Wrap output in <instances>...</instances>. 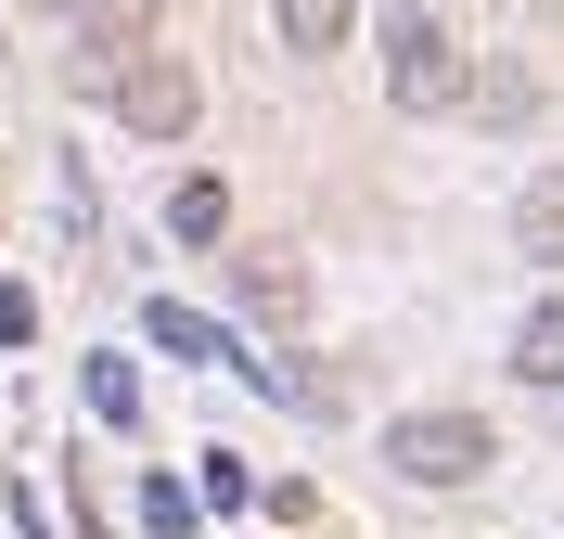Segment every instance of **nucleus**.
Instances as JSON below:
<instances>
[{
    "instance_id": "1",
    "label": "nucleus",
    "mask_w": 564,
    "mask_h": 539,
    "mask_svg": "<svg viewBox=\"0 0 564 539\" xmlns=\"http://www.w3.org/2000/svg\"><path fill=\"white\" fill-rule=\"evenodd\" d=\"M65 26H77V52H65V90H90L104 104L116 77L154 52V0H65Z\"/></svg>"
},
{
    "instance_id": "2",
    "label": "nucleus",
    "mask_w": 564,
    "mask_h": 539,
    "mask_svg": "<svg viewBox=\"0 0 564 539\" xmlns=\"http://www.w3.org/2000/svg\"><path fill=\"white\" fill-rule=\"evenodd\" d=\"M488 450H500V436L475 424V411H411V424H386V463L411 475V488H475Z\"/></svg>"
},
{
    "instance_id": "3",
    "label": "nucleus",
    "mask_w": 564,
    "mask_h": 539,
    "mask_svg": "<svg viewBox=\"0 0 564 539\" xmlns=\"http://www.w3.org/2000/svg\"><path fill=\"white\" fill-rule=\"evenodd\" d=\"M386 90H398V104H449V90H462V39L449 26H436V13H423V0H411V13H398V26H386Z\"/></svg>"
},
{
    "instance_id": "4",
    "label": "nucleus",
    "mask_w": 564,
    "mask_h": 539,
    "mask_svg": "<svg viewBox=\"0 0 564 539\" xmlns=\"http://www.w3.org/2000/svg\"><path fill=\"white\" fill-rule=\"evenodd\" d=\"M104 104H116V129H129V142H180V129H193V104H206V90H193V65H167V52H141V65L116 77Z\"/></svg>"
},
{
    "instance_id": "5",
    "label": "nucleus",
    "mask_w": 564,
    "mask_h": 539,
    "mask_svg": "<svg viewBox=\"0 0 564 539\" xmlns=\"http://www.w3.org/2000/svg\"><path fill=\"white\" fill-rule=\"evenodd\" d=\"M231 295H245L270 334L308 322V270H295V245H231Z\"/></svg>"
},
{
    "instance_id": "6",
    "label": "nucleus",
    "mask_w": 564,
    "mask_h": 539,
    "mask_svg": "<svg viewBox=\"0 0 564 539\" xmlns=\"http://www.w3.org/2000/svg\"><path fill=\"white\" fill-rule=\"evenodd\" d=\"M167 231L193 257H218V245H231V193H218V180H167Z\"/></svg>"
},
{
    "instance_id": "7",
    "label": "nucleus",
    "mask_w": 564,
    "mask_h": 539,
    "mask_svg": "<svg viewBox=\"0 0 564 539\" xmlns=\"http://www.w3.org/2000/svg\"><path fill=\"white\" fill-rule=\"evenodd\" d=\"M141 347H167V359H231V334H218L206 309H180V295H154V309H141Z\"/></svg>"
},
{
    "instance_id": "8",
    "label": "nucleus",
    "mask_w": 564,
    "mask_h": 539,
    "mask_svg": "<svg viewBox=\"0 0 564 539\" xmlns=\"http://www.w3.org/2000/svg\"><path fill=\"white\" fill-rule=\"evenodd\" d=\"M359 0H282V52H334Z\"/></svg>"
},
{
    "instance_id": "9",
    "label": "nucleus",
    "mask_w": 564,
    "mask_h": 539,
    "mask_svg": "<svg viewBox=\"0 0 564 539\" xmlns=\"http://www.w3.org/2000/svg\"><path fill=\"white\" fill-rule=\"evenodd\" d=\"M90 411H104V424H116V436H129V424H141V373H129V359H116V347H104V359H90Z\"/></svg>"
},
{
    "instance_id": "10",
    "label": "nucleus",
    "mask_w": 564,
    "mask_h": 539,
    "mask_svg": "<svg viewBox=\"0 0 564 539\" xmlns=\"http://www.w3.org/2000/svg\"><path fill=\"white\" fill-rule=\"evenodd\" d=\"M513 231H527V257H564V180H527V218Z\"/></svg>"
},
{
    "instance_id": "11",
    "label": "nucleus",
    "mask_w": 564,
    "mask_h": 539,
    "mask_svg": "<svg viewBox=\"0 0 564 539\" xmlns=\"http://www.w3.org/2000/svg\"><path fill=\"white\" fill-rule=\"evenodd\" d=\"M513 359H527L539 386H564V309H527V334H513Z\"/></svg>"
},
{
    "instance_id": "12",
    "label": "nucleus",
    "mask_w": 564,
    "mask_h": 539,
    "mask_svg": "<svg viewBox=\"0 0 564 539\" xmlns=\"http://www.w3.org/2000/svg\"><path fill=\"white\" fill-rule=\"evenodd\" d=\"M193 502H218V514H245V502H257V475L231 463V450H206V475H193Z\"/></svg>"
},
{
    "instance_id": "13",
    "label": "nucleus",
    "mask_w": 564,
    "mask_h": 539,
    "mask_svg": "<svg viewBox=\"0 0 564 539\" xmlns=\"http://www.w3.org/2000/svg\"><path fill=\"white\" fill-rule=\"evenodd\" d=\"M141 527H154V539H193V488H180V475H154V488H141Z\"/></svg>"
},
{
    "instance_id": "14",
    "label": "nucleus",
    "mask_w": 564,
    "mask_h": 539,
    "mask_svg": "<svg viewBox=\"0 0 564 539\" xmlns=\"http://www.w3.org/2000/svg\"><path fill=\"white\" fill-rule=\"evenodd\" d=\"M0 347H39V295L26 283H0Z\"/></svg>"
}]
</instances>
